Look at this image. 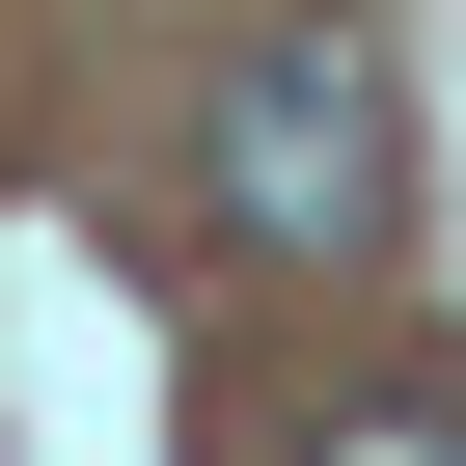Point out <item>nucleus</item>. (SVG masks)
<instances>
[{
  "mask_svg": "<svg viewBox=\"0 0 466 466\" xmlns=\"http://www.w3.org/2000/svg\"><path fill=\"white\" fill-rule=\"evenodd\" d=\"M275 466H466V384H329L275 411Z\"/></svg>",
  "mask_w": 466,
  "mask_h": 466,
  "instance_id": "obj_2",
  "label": "nucleus"
},
{
  "mask_svg": "<svg viewBox=\"0 0 466 466\" xmlns=\"http://www.w3.org/2000/svg\"><path fill=\"white\" fill-rule=\"evenodd\" d=\"M192 219H219L248 275H357L384 219H411V83H384L357 0H248V28H219V83H192Z\"/></svg>",
  "mask_w": 466,
  "mask_h": 466,
  "instance_id": "obj_1",
  "label": "nucleus"
}]
</instances>
